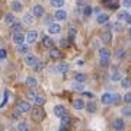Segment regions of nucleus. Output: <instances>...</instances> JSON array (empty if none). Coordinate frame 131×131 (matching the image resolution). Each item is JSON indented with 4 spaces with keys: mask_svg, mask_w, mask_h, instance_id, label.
Returning <instances> with one entry per match:
<instances>
[{
    "mask_svg": "<svg viewBox=\"0 0 131 131\" xmlns=\"http://www.w3.org/2000/svg\"><path fill=\"white\" fill-rule=\"evenodd\" d=\"M60 45H61V48H69L71 44H70V41H69L67 38H63V39L60 41Z\"/></svg>",
    "mask_w": 131,
    "mask_h": 131,
    "instance_id": "nucleus-38",
    "label": "nucleus"
},
{
    "mask_svg": "<svg viewBox=\"0 0 131 131\" xmlns=\"http://www.w3.org/2000/svg\"><path fill=\"white\" fill-rule=\"evenodd\" d=\"M42 69H44V64H42V63H39V61H37V63L34 64V71H35V73L42 71Z\"/></svg>",
    "mask_w": 131,
    "mask_h": 131,
    "instance_id": "nucleus-37",
    "label": "nucleus"
},
{
    "mask_svg": "<svg viewBox=\"0 0 131 131\" xmlns=\"http://www.w3.org/2000/svg\"><path fill=\"white\" fill-rule=\"evenodd\" d=\"M35 96H37V93H35V92H32V90H29L28 93H26L28 101H34V99H35Z\"/></svg>",
    "mask_w": 131,
    "mask_h": 131,
    "instance_id": "nucleus-44",
    "label": "nucleus"
},
{
    "mask_svg": "<svg viewBox=\"0 0 131 131\" xmlns=\"http://www.w3.org/2000/svg\"><path fill=\"white\" fill-rule=\"evenodd\" d=\"M122 99H124V102H125V103H131V92L125 93L124 96H122Z\"/></svg>",
    "mask_w": 131,
    "mask_h": 131,
    "instance_id": "nucleus-43",
    "label": "nucleus"
},
{
    "mask_svg": "<svg viewBox=\"0 0 131 131\" xmlns=\"http://www.w3.org/2000/svg\"><path fill=\"white\" fill-rule=\"evenodd\" d=\"M119 101H121V96H119L118 93H114V101H112V105H117V103L119 102Z\"/></svg>",
    "mask_w": 131,
    "mask_h": 131,
    "instance_id": "nucleus-46",
    "label": "nucleus"
},
{
    "mask_svg": "<svg viewBox=\"0 0 131 131\" xmlns=\"http://www.w3.org/2000/svg\"><path fill=\"white\" fill-rule=\"evenodd\" d=\"M112 101H114V93H103L101 96V102L103 105H112Z\"/></svg>",
    "mask_w": 131,
    "mask_h": 131,
    "instance_id": "nucleus-7",
    "label": "nucleus"
},
{
    "mask_svg": "<svg viewBox=\"0 0 131 131\" xmlns=\"http://www.w3.org/2000/svg\"><path fill=\"white\" fill-rule=\"evenodd\" d=\"M83 95H86V96H89V98H93V95L90 93V92H83Z\"/></svg>",
    "mask_w": 131,
    "mask_h": 131,
    "instance_id": "nucleus-54",
    "label": "nucleus"
},
{
    "mask_svg": "<svg viewBox=\"0 0 131 131\" xmlns=\"http://www.w3.org/2000/svg\"><path fill=\"white\" fill-rule=\"evenodd\" d=\"M93 12H95L96 15H99V13H101V7H99V6H96V7L93 9Z\"/></svg>",
    "mask_w": 131,
    "mask_h": 131,
    "instance_id": "nucleus-51",
    "label": "nucleus"
},
{
    "mask_svg": "<svg viewBox=\"0 0 131 131\" xmlns=\"http://www.w3.org/2000/svg\"><path fill=\"white\" fill-rule=\"evenodd\" d=\"M13 42L16 44V45H22V44H25V35L20 32H16L13 34Z\"/></svg>",
    "mask_w": 131,
    "mask_h": 131,
    "instance_id": "nucleus-8",
    "label": "nucleus"
},
{
    "mask_svg": "<svg viewBox=\"0 0 131 131\" xmlns=\"http://www.w3.org/2000/svg\"><path fill=\"white\" fill-rule=\"evenodd\" d=\"M12 9H13L15 12H20V10L24 9V6H22L20 2H16V0H15V2H12Z\"/></svg>",
    "mask_w": 131,
    "mask_h": 131,
    "instance_id": "nucleus-22",
    "label": "nucleus"
},
{
    "mask_svg": "<svg viewBox=\"0 0 131 131\" xmlns=\"http://www.w3.org/2000/svg\"><path fill=\"white\" fill-rule=\"evenodd\" d=\"M73 108L76 111H82V109H84V102L82 99H74L73 101Z\"/></svg>",
    "mask_w": 131,
    "mask_h": 131,
    "instance_id": "nucleus-16",
    "label": "nucleus"
},
{
    "mask_svg": "<svg viewBox=\"0 0 131 131\" xmlns=\"http://www.w3.org/2000/svg\"><path fill=\"white\" fill-rule=\"evenodd\" d=\"M99 58L101 60H105V58H111V51L106 50V48H102L99 50Z\"/></svg>",
    "mask_w": 131,
    "mask_h": 131,
    "instance_id": "nucleus-17",
    "label": "nucleus"
},
{
    "mask_svg": "<svg viewBox=\"0 0 131 131\" xmlns=\"http://www.w3.org/2000/svg\"><path fill=\"white\" fill-rule=\"evenodd\" d=\"M96 20H98V24H101V25L106 24L108 20H109V15H106V13H99L98 16H96Z\"/></svg>",
    "mask_w": 131,
    "mask_h": 131,
    "instance_id": "nucleus-15",
    "label": "nucleus"
},
{
    "mask_svg": "<svg viewBox=\"0 0 131 131\" xmlns=\"http://www.w3.org/2000/svg\"><path fill=\"white\" fill-rule=\"evenodd\" d=\"M32 111V119L34 121H42L45 118V111L42 109L41 106H37L35 109H31Z\"/></svg>",
    "mask_w": 131,
    "mask_h": 131,
    "instance_id": "nucleus-1",
    "label": "nucleus"
},
{
    "mask_svg": "<svg viewBox=\"0 0 131 131\" xmlns=\"http://www.w3.org/2000/svg\"><path fill=\"white\" fill-rule=\"evenodd\" d=\"M5 22H6L7 25H12V24L15 22V16H13L12 13H6V15H5Z\"/></svg>",
    "mask_w": 131,
    "mask_h": 131,
    "instance_id": "nucleus-28",
    "label": "nucleus"
},
{
    "mask_svg": "<svg viewBox=\"0 0 131 131\" xmlns=\"http://www.w3.org/2000/svg\"><path fill=\"white\" fill-rule=\"evenodd\" d=\"M130 58H131V54H130Z\"/></svg>",
    "mask_w": 131,
    "mask_h": 131,
    "instance_id": "nucleus-58",
    "label": "nucleus"
},
{
    "mask_svg": "<svg viewBox=\"0 0 131 131\" xmlns=\"http://www.w3.org/2000/svg\"><path fill=\"white\" fill-rule=\"evenodd\" d=\"M54 115L58 117V118L67 115V109H66L64 105H56V106H54Z\"/></svg>",
    "mask_w": 131,
    "mask_h": 131,
    "instance_id": "nucleus-3",
    "label": "nucleus"
},
{
    "mask_svg": "<svg viewBox=\"0 0 131 131\" xmlns=\"http://www.w3.org/2000/svg\"><path fill=\"white\" fill-rule=\"evenodd\" d=\"M121 114L124 117H131V103H128L127 106L121 108Z\"/></svg>",
    "mask_w": 131,
    "mask_h": 131,
    "instance_id": "nucleus-20",
    "label": "nucleus"
},
{
    "mask_svg": "<svg viewBox=\"0 0 131 131\" xmlns=\"http://www.w3.org/2000/svg\"><path fill=\"white\" fill-rule=\"evenodd\" d=\"M77 64H79V66H83L84 61H83V60H77Z\"/></svg>",
    "mask_w": 131,
    "mask_h": 131,
    "instance_id": "nucleus-56",
    "label": "nucleus"
},
{
    "mask_svg": "<svg viewBox=\"0 0 131 131\" xmlns=\"http://www.w3.org/2000/svg\"><path fill=\"white\" fill-rule=\"evenodd\" d=\"M124 22H125V24H131V15L130 13L127 15V18H125V20H124Z\"/></svg>",
    "mask_w": 131,
    "mask_h": 131,
    "instance_id": "nucleus-50",
    "label": "nucleus"
},
{
    "mask_svg": "<svg viewBox=\"0 0 131 131\" xmlns=\"http://www.w3.org/2000/svg\"><path fill=\"white\" fill-rule=\"evenodd\" d=\"M111 2H112V0H102V3H105V5H109Z\"/></svg>",
    "mask_w": 131,
    "mask_h": 131,
    "instance_id": "nucleus-55",
    "label": "nucleus"
},
{
    "mask_svg": "<svg viewBox=\"0 0 131 131\" xmlns=\"http://www.w3.org/2000/svg\"><path fill=\"white\" fill-rule=\"evenodd\" d=\"M42 44H44V47L51 48V47H52V39H51V37H44V38H42Z\"/></svg>",
    "mask_w": 131,
    "mask_h": 131,
    "instance_id": "nucleus-24",
    "label": "nucleus"
},
{
    "mask_svg": "<svg viewBox=\"0 0 131 131\" xmlns=\"http://www.w3.org/2000/svg\"><path fill=\"white\" fill-rule=\"evenodd\" d=\"M50 57H51L52 60H60L61 58V51L60 50H57V48H50Z\"/></svg>",
    "mask_w": 131,
    "mask_h": 131,
    "instance_id": "nucleus-13",
    "label": "nucleus"
},
{
    "mask_svg": "<svg viewBox=\"0 0 131 131\" xmlns=\"http://www.w3.org/2000/svg\"><path fill=\"white\" fill-rule=\"evenodd\" d=\"M58 131H69V128H67V127H64V125H61L60 128H58Z\"/></svg>",
    "mask_w": 131,
    "mask_h": 131,
    "instance_id": "nucleus-52",
    "label": "nucleus"
},
{
    "mask_svg": "<svg viewBox=\"0 0 131 131\" xmlns=\"http://www.w3.org/2000/svg\"><path fill=\"white\" fill-rule=\"evenodd\" d=\"M12 29H13V32H15V34H16V32H20V29H22V24L15 20L13 24H12Z\"/></svg>",
    "mask_w": 131,
    "mask_h": 131,
    "instance_id": "nucleus-30",
    "label": "nucleus"
},
{
    "mask_svg": "<svg viewBox=\"0 0 131 131\" xmlns=\"http://www.w3.org/2000/svg\"><path fill=\"white\" fill-rule=\"evenodd\" d=\"M84 108L88 109V112H90V114H95L96 112V103L95 102H88V103H84Z\"/></svg>",
    "mask_w": 131,
    "mask_h": 131,
    "instance_id": "nucleus-18",
    "label": "nucleus"
},
{
    "mask_svg": "<svg viewBox=\"0 0 131 131\" xmlns=\"http://www.w3.org/2000/svg\"><path fill=\"white\" fill-rule=\"evenodd\" d=\"M64 3H66V0H51V6L52 7H57V9L63 7Z\"/></svg>",
    "mask_w": 131,
    "mask_h": 131,
    "instance_id": "nucleus-21",
    "label": "nucleus"
},
{
    "mask_svg": "<svg viewBox=\"0 0 131 131\" xmlns=\"http://www.w3.org/2000/svg\"><path fill=\"white\" fill-rule=\"evenodd\" d=\"M7 99H9V92H7V90H5V93H3V102L0 103V109H2V108L7 103Z\"/></svg>",
    "mask_w": 131,
    "mask_h": 131,
    "instance_id": "nucleus-40",
    "label": "nucleus"
},
{
    "mask_svg": "<svg viewBox=\"0 0 131 131\" xmlns=\"http://www.w3.org/2000/svg\"><path fill=\"white\" fill-rule=\"evenodd\" d=\"M71 89L73 90H83V83L82 82H74L73 86H71Z\"/></svg>",
    "mask_w": 131,
    "mask_h": 131,
    "instance_id": "nucleus-36",
    "label": "nucleus"
},
{
    "mask_svg": "<svg viewBox=\"0 0 131 131\" xmlns=\"http://www.w3.org/2000/svg\"><path fill=\"white\" fill-rule=\"evenodd\" d=\"M115 57H117L118 60H122V58L125 57V50H122V48H118L117 51H115Z\"/></svg>",
    "mask_w": 131,
    "mask_h": 131,
    "instance_id": "nucleus-29",
    "label": "nucleus"
},
{
    "mask_svg": "<svg viewBox=\"0 0 131 131\" xmlns=\"http://www.w3.org/2000/svg\"><path fill=\"white\" fill-rule=\"evenodd\" d=\"M128 32H130V35H131V26H130V29H128Z\"/></svg>",
    "mask_w": 131,
    "mask_h": 131,
    "instance_id": "nucleus-57",
    "label": "nucleus"
},
{
    "mask_svg": "<svg viewBox=\"0 0 131 131\" xmlns=\"http://www.w3.org/2000/svg\"><path fill=\"white\" fill-rule=\"evenodd\" d=\"M18 52L19 54H28V51H29V48H28V45H25V44H22V45H18Z\"/></svg>",
    "mask_w": 131,
    "mask_h": 131,
    "instance_id": "nucleus-32",
    "label": "nucleus"
},
{
    "mask_svg": "<svg viewBox=\"0 0 131 131\" xmlns=\"http://www.w3.org/2000/svg\"><path fill=\"white\" fill-rule=\"evenodd\" d=\"M20 114H22V112H20L19 109H18V111H13V114H12V118H16V119H18V118L20 117Z\"/></svg>",
    "mask_w": 131,
    "mask_h": 131,
    "instance_id": "nucleus-48",
    "label": "nucleus"
},
{
    "mask_svg": "<svg viewBox=\"0 0 131 131\" xmlns=\"http://www.w3.org/2000/svg\"><path fill=\"white\" fill-rule=\"evenodd\" d=\"M34 102L37 103V106H42V105L45 103V99H44V96H41V95H37L35 99H34Z\"/></svg>",
    "mask_w": 131,
    "mask_h": 131,
    "instance_id": "nucleus-25",
    "label": "nucleus"
},
{
    "mask_svg": "<svg viewBox=\"0 0 131 131\" xmlns=\"http://www.w3.org/2000/svg\"><path fill=\"white\" fill-rule=\"evenodd\" d=\"M76 34H77V29H76V26H70L69 28V37H76Z\"/></svg>",
    "mask_w": 131,
    "mask_h": 131,
    "instance_id": "nucleus-42",
    "label": "nucleus"
},
{
    "mask_svg": "<svg viewBox=\"0 0 131 131\" xmlns=\"http://www.w3.org/2000/svg\"><path fill=\"white\" fill-rule=\"evenodd\" d=\"M38 61V58L34 54H26V58H25V64L29 66V67H34V64Z\"/></svg>",
    "mask_w": 131,
    "mask_h": 131,
    "instance_id": "nucleus-10",
    "label": "nucleus"
},
{
    "mask_svg": "<svg viewBox=\"0 0 131 131\" xmlns=\"http://www.w3.org/2000/svg\"><path fill=\"white\" fill-rule=\"evenodd\" d=\"M109 64H111V61H109V58H105V60H101V66H103V67H108Z\"/></svg>",
    "mask_w": 131,
    "mask_h": 131,
    "instance_id": "nucleus-47",
    "label": "nucleus"
},
{
    "mask_svg": "<svg viewBox=\"0 0 131 131\" xmlns=\"http://www.w3.org/2000/svg\"><path fill=\"white\" fill-rule=\"evenodd\" d=\"M69 69H70V67H69L67 63H60V64L57 66V71H58L60 74H66V73L69 71Z\"/></svg>",
    "mask_w": 131,
    "mask_h": 131,
    "instance_id": "nucleus-14",
    "label": "nucleus"
},
{
    "mask_svg": "<svg viewBox=\"0 0 131 131\" xmlns=\"http://www.w3.org/2000/svg\"><path fill=\"white\" fill-rule=\"evenodd\" d=\"M73 124V119H71V117H69V115H64V117H61V125L64 127H69Z\"/></svg>",
    "mask_w": 131,
    "mask_h": 131,
    "instance_id": "nucleus-19",
    "label": "nucleus"
},
{
    "mask_svg": "<svg viewBox=\"0 0 131 131\" xmlns=\"http://www.w3.org/2000/svg\"><path fill=\"white\" fill-rule=\"evenodd\" d=\"M122 6L124 7H131V0H122Z\"/></svg>",
    "mask_w": 131,
    "mask_h": 131,
    "instance_id": "nucleus-49",
    "label": "nucleus"
},
{
    "mask_svg": "<svg viewBox=\"0 0 131 131\" xmlns=\"http://www.w3.org/2000/svg\"><path fill=\"white\" fill-rule=\"evenodd\" d=\"M24 22L25 24H28V25H31L34 22V15H31V13H26L24 16Z\"/></svg>",
    "mask_w": 131,
    "mask_h": 131,
    "instance_id": "nucleus-33",
    "label": "nucleus"
},
{
    "mask_svg": "<svg viewBox=\"0 0 131 131\" xmlns=\"http://www.w3.org/2000/svg\"><path fill=\"white\" fill-rule=\"evenodd\" d=\"M127 12L125 10H121V12H119V13H118V22H124V20H125V18H127Z\"/></svg>",
    "mask_w": 131,
    "mask_h": 131,
    "instance_id": "nucleus-39",
    "label": "nucleus"
},
{
    "mask_svg": "<svg viewBox=\"0 0 131 131\" xmlns=\"http://www.w3.org/2000/svg\"><path fill=\"white\" fill-rule=\"evenodd\" d=\"M32 15H34V18H41L44 15V7L41 5H35L32 9Z\"/></svg>",
    "mask_w": 131,
    "mask_h": 131,
    "instance_id": "nucleus-9",
    "label": "nucleus"
},
{
    "mask_svg": "<svg viewBox=\"0 0 131 131\" xmlns=\"http://www.w3.org/2000/svg\"><path fill=\"white\" fill-rule=\"evenodd\" d=\"M54 18H56L57 20H66V19H67V12L63 10V9H58L56 13H54Z\"/></svg>",
    "mask_w": 131,
    "mask_h": 131,
    "instance_id": "nucleus-12",
    "label": "nucleus"
},
{
    "mask_svg": "<svg viewBox=\"0 0 131 131\" xmlns=\"http://www.w3.org/2000/svg\"><path fill=\"white\" fill-rule=\"evenodd\" d=\"M61 31V26L58 24H51L48 26V34L50 35H56V34H60Z\"/></svg>",
    "mask_w": 131,
    "mask_h": 131,
    "instance_id": "nucleus-11",
    "label": "nucleus"
},
{
    "mask_svg": "<svg viewBox=\"0 0 131 131\" xmlns=\"http://www.w3.org/2000/svg\"><path fill=\"white\" fill-rule=\"evenodd\" d=\"M28 128H29V125L26 121H20L18 124V131H28Z\"/></svg>",
    "mask_w": 131,
    "mask_h": 131,
    "instance_id": "nucleus-27",
    "label": "nucleus"
},
{
    "mask_svg": "<svg viewBox=\"0 0 131 131\" xmlns=\"http://www.w3.org/2000/svg\"><path fill=\"white\" fill-rule=\"evenodd\" d=\"M6 57H7V51L5 48H0V60H5Z\"/></svg>",
    "mask_w": 131,
    "mask_h": 131,
    "instance_id": "nucleus-45",
    "label": "nucleus"
},
{
    "mask_svg": "<svg viewBox=\"0 0 131 131\" xmlns=\"http://www.w3.org/2000/svg\"><path fill=\"white\" fill-rule=\"evenodd\" d=\"M25 83H26V86H29V88H35V86H37V79H35V77H26Z\"/></svg>",
    "mask_w": 131,
    "mask_h": 131,
    "instance_id": "nucleus-23",
    "label": "nucleus"
},
{
    "mask_svg": "<svg viewBox=\"0 0 131 131\" xmlns=\"http://www.w3.org/2000/svg\"><path fill=\"white\" fill-rule=\"evenodd\" d=\"M111 7H112V9H117V7H118V5L115 3V2H112V3H111Z\"/></svg>",
    "mask_w": 131,
    "mask_h": 131,
    "instance_id": "nucleus-53",
    "label": "nucleus"
},
{
    "mask_svg": "<svg viewBox=\"0 0 131 131\" xmlns=\"http://www.w3.org/2000/svg\"><path fill=\"white\" fill-rule=\"evenodd\" d=\"M18 109L24 114V112H29V111L32 109V106H31V103H29L28 101H20V102L18 103Z\"/></svg>",
    "mask_w": 131,
    "mask_h": 131,
    "instance_id": "nucleus-4",
    "label": "nucleus"
},
{
    "mask_svg": "<svg viewBox=\"0 0 131 131\" xmlns=\"http://www.w3.org/2000/svg\"><path fill=\"white\" fill-rule=\"evenodd\" d=\"M74 80H76V82H82V83H83L84 80H86V74H84V73H76V74H74Z\"/></svg>",
    "mask_w": 131,
    "mask_h": 131,
    "instance_id": "nucleus-31",
    "label": "nucleus"
},
{
    "mask_svg": "<svg viewBox=\"0 0 131 131\" xmlns=\"http://www.w3.org/2000/svg\"><path fill=\"white\" fill-rule=\"evenodd\" d=\"M111 28H112V31H114V32H121V31H122L121 22H115L114 25H111Z\"/></svg>",
    "mask_w": 131,
    "mask_h": 131,
    "instance_id": "nucleus-34",
    "label": "nucleus"
},
{
    "mask_svg": "<svg viewBox=\"0 0 131 131\" xmlns=\"http://www.w3.org/2000/svg\"><path fill=\"white\" fill-rule=\"evenodd\" d=\"M90 15H92V7L89 5H86L83 9V16H90Z\"/></svg>",
    "mask_w": 131,
    "mask_h": 131,
    "instance_id": "nucleus-41",
    "label": "nucleus"
},
{
    "mask_svg": "<svg viewBox=\"0 0 131 131\" xmlns=\"http://www.w3.org/2000/svg\"><path fill=\"white\" fill-rule=\"evenodd\" d=\"M38 38V32H35V31H28V34L25 35V41L28 42V44H34V42L37 41Z\"/></svg>",
    "mask_w": 131,
    "mask_h": 131,
    "instance_id": "nucleus-6",
    "label": "nucleus"
},
{
    "mask_svg": "<svg viewBox=\"0 0 131 131\" xmlns=\"http://www.w3.org/2000/svg\"><path fill=\"white\" fill-rule=\"evenodd\" d=\"M111 80H112V82H119V80H121V73H119L117 69H115L114 73L111 74Z\"/></svg>",
    "mask_w": 131,
    "mask_h": 131,
    "instance_id": "nucleus-26",
    "label": "nucleus"
},
{
    "mask_svg": "<svg viewBox=\"0 0 131 131\" xmlns=\"http://www.w3.org/2000/svg\"><path fill=\"white\" fill-rule=\"evenodd\" d=\"M112 128H114V131H124V128H125V122H124V119H121V118L114 119Z\"/></svg>",
    "mask_w": 131,
    "mask_h": 131,
    "instance_id": "nucleus-2",
    "label": "nucleus"
},
{
    "mask_svg": "<svg viewBox=\"0 0 131 131\" xmlns=\"http://www.w3.org/2000/svg\"><path fill=\"white\" fill-rule=\"evenodd\" d=\"M101 39H102L103 44H111V42H112V34H111V31H109V29L103 31V32L101 34Z\"/></svg>",
    "mask_w": 131,
    "mask_h": 131,
    "instance_id": "nucleus-5",
    "label": "nucleus"
},
{
    "mask_svg": "<svg viewBox=\"0 0 131 131\" xmlns=\"http://www.w3.org/2000/svg\"><path fill=\"white\" fill-rule=\"evenodd\" d=\"M119 82H121V86L124 88V89H128V88L131 86V80L130 79H121Z\"/></svg>",
    "mask_w": 131,
    "mask_h": 131,
    "instance_id": "nucleus-35",
    "label": "nucleus"
}]
</instances>
